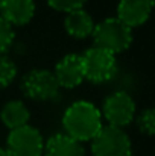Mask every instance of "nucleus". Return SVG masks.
<instances>
[{
	"label": "nucleus",
	"instance_id": "nucleus-1",
	"mask_svg": "<svg viewBox=\"0 0 155 156\" xmlns=\"http://www.w3.org/2000/svg\"><path fill=\"white\" fill-rule=\"evenodd\" d=\"M102 120L98 106L88 100H78L64 111L61 123L65 135L79 143H87L91 141L103 127Z\"/></svg>",
	"mask_w": 155,
	"mask_h": 156
},
{
	"label": "nucleus",
	"instance_id": "nucleus-2",
	"mask_svg": "<svg viewBox=\"0 0 155 156\" xmlns=\"http://www.w3.org/2000/svg\"><path fill=\"white\" fill-rule=\"evenodd\" d=\"M93 46L103 49L113 55H119L128 50L132 44V29L125 26L119 18L111 17L105 18L101 23L94 24V30L91 34Z\"/></svg>",
	"mask_w": 155,
	"mask_h": 156
},
{
	"label": "nucleus",
	"instance_id": "nucleus-3",
	"mask_svg": "<svg viewBox=\"0 0 155 156\" xmlns=\"http://www.w3.org/2000/svg\"><path fill=\"white\" fill-rule=\"evenodd\" d=\"M81 58L84 65V77L91 83L109 82L117 73L116 55L103 49L91 46L81 55Z\"/></svg>",
	"mask_w": 155,
	"mask_h": 156
},
{
	"label": "nucleus",
	"instance_id": "nucleus-4",
	"mask_svg": "<svg viewBox=\"0 0 155 156\" xmlns=\"http://www.w3.org/2000/svg\"><path fill=\"white\" fill-rule=\"evenodd\" d=\"M24 97L35 102H49L59 96V85L50 70H31L28 71L20 83Z\"/></svg>",
	"mask_w": 155,
	"mask_h": 156
},
{
	"label": "nucleus",
	"instance_id": "nucleus-5",
	"mask_svg": "<svg viewBox=\"0 0 155 156\" xmlns=\"http://www.w3.org/2000/svg\"><path fill=\"white\" fill-rule=\"evenodd\" d=\"M93 156H132V143L123 129L103 126L90 141Z\"/></svg>",
	"mask_w": 155,
	"mask_h": 156
},
{
	"label": "nucleus",
	"instance_id": "nucleus-6",
	"mask_svg": "<svg viewBox=\"0 0 155 156\" xmlns=\"http://www.w3.org/2000/svg\"><path fill=\"white\" fill-rule=\"evenodd\" d=\"M5 150L9 156H43L44 138L37 127L26 124L9 130Z\"/></svg>",
	"mask_w": 155,
	"mask_h": 156
},
{
	"label": "nucleus",
	"instance_id": "nucleus-7",
	"mask_svg": "<svg viewBox=\"0 0 155 156\" xmlns=\"http://www.w3.org/2000/svg\"><path fill=\"white\" fill-rule=\"evenodd\" d=\"M135 111L137 106L131 94L126 91H116L103 100L101 114L102 118L106 120L108 126L123 129L132 123L135 118Z\"/></svg>",
	"mask_w": 155,
	"mask_h": 156
},
{
	"label": "nucleus",
	"instance_id": "nucleus-8",
	"mask_svg": "<svg viewBox=\"0 0 155 156\" xmlns=\"http://www.w3.org/2000/svg\"><path fill=\"white\" fill-rule=\"evenodd\" d=\"M52 73H53L59 88L73 90L85 80L82 58L78 53H68V55L62 56L56 62L55 70Z\"/></svg>",
	"mask_w": 155,
	"mask_h": 156
},
{
	"label": "nucleus",
	"instance_id": "nucleus-9",
	"mask_svg": "<svg viewBox=\"0 0 155 156\" xmlns=\"http://www.w3.org/2000/svg\"><path fill=\"white\" fill-rule=\"evenodd\" d=\"M152 0H120L117 5V17L129 29L145 24L152 12Z\"/></svg>",
	"mask_w": 155,
	"mask_h": 156
},
{
	"label": "nucleus",
	"instance_id": "nucleus-10",
	"mask_svg": "<svg viewBox=\"0 0 155 156\" xmlns=\"http://www.w3.org/2000/svg\"><path fill=\"white\" fill-rule=\"evenodd\" d=\"M35 0H2L0 17L12 27L28 24L35 15Z\"/></svg>",
	"mask_w": 155,
	"mask_h": 156
},
{
	"label": "nucleus",
	"instance_id": "nucleus-11",
	"mask_svg": "<svg viewBox=\"0 0 155 156\" xmlns=\"http://www.w3.org/2000/svg\"><path fill=\"white\" fill-rule=\"evenodd\" d=\"M43 156H85V149L82 143L70 138L64 132H58L44 143Z\"/></svg>",
	"mask_w": 155,
	"mask_h": 156
},
{
	"label": "nucleus",
	"instance_id": "nucleus-12",
	"mask_svg": "<svg viewBox=\"0 0 155 156\" xmlns=\"http://www.w3.org/2000/svg\"><path fill=\"white\" fill-rule=\"evenodd\" d=\"M94 24L96 23H94L93 17L84 8L65 14V18H64V29H65L67 35H70L72 38H76V40H85V38L91 37V34L94 30Z\"/></svg>",
	"mask_w": 155,
	"mask_h": 156
},
{
	"label": "nucleus",
	"instance_id": "nucleus-13",
	"mask_svg": "<svg viewBox=\"0 0 155 156\" xmlns=\"http://www.w3.org/2000/svg\"><path fill=\"white\" fill-rule=\"evenodd\" d=\"M0 120L5 124V127H8L9 130H15L18 127L29 124L31 112L28 106L24 105V102L15 99V100H9L8 103L3 105L0 111Z\"/></svg>",
	"mask_w": 155,
	"mask_h": 156
},
{
	"label": "nucleus",
	"instance_id": "nucleus-14",
	"mask_svg": "<svg viewBox=\"0 0 155 156\" xmlns=\"http://www.w3.org/2000/svg\"><path fill=\"white\" fill-rule=\"evenodd\" d=\"M17 65L6 55H0V90L9 87L17 77Z\"/></svg>",
	"mask_w": 155,
	"mask_h": 156
},
{
	"label": "nucleus",
	"instance_id": "nucleus-15",
	"mask_svg": "<svg viewBox=\"0 0 155 156\" xmlns=\"http://www.w3.org/2000/svg\"><path fill=\"white\" fill-rule=\"evenodd\" d=\"M135 123H137V129L148 135V136H152L155 132V111L152 108H146L143 109L137 118H135Z\"/></svg>",
	"mask_w": 155,
	"mask_h": 156
},
{
	"label": "nucleus",
	"instance_id": "nucleus-16",
	"mask_svg": "<svg viewBox=\"0 0 155 156\" xmlns=\"http://www.w3.org/2000/svg\"><path fill=\"white\" fill-rule=\"evenodd\" d=\"M14 40H15L14 27L5 18L0 17V55H5L11 49Z\"/></svg>",
	"mask_w": 155,
	"mask_h": 156
},
{
	"label": "nucleus",
	"instance_id": "nucleus-17",
	"mask_svg": "<svg viewBox=\"0 0 155 156\" xmlns=\"http://www.w3.org/2000/svg\"><path fill=\"white\" fill-rule=\"evenodd\" d=\"M46 2L52 9L65 12V14L76 11V9H82L84 5L87 3V0H46Z\"/></svg>",
	"mask_w": 155,
	"mask_h": 156
},
{
	"label": "nucleus",
	"instance_id": "nucleus-18",
	"mask_svg": "<svg viewBox=\"0 0 155 156\" xmlns=\"http://www.w3.org/2000/svg\"><path fill=\"white\" fill-rule=\"evenodd\" d=\"M0 156H9L8 153H6V150H5L3 147H0Z\"/></svg>",
	"mask_w": 155,
	"mask_h": 156
},
{
	"label": "nucleus",
	"instance_id": "nucleus-19",
	"mask_svg": "<svg viewBox=\"0 0 155 156\" xmlns=\"http://www.w3.org/2000/svg\"><path fill=\"white\" fill-rule=\"evenodd\" d=\"M0 3H2V0H0Z\"/></svg>",
	"mask_w": 155,
	"mask_h": 156
},
{
	"label": "nucleus",
	"instance_id": "nucleus-20",
	"mask_svg": "<svg viewBox=\"0 0 155 156\" xmlns=\"http://www.w3.org/2000/svg\"><path fill=\"white\" fill-rule=\"evenodd\" d=\"M152 2H155V0H152Z\"/></svg>",
	"mask_w": 155,
	"mask_h": 156
}]
</instances>
